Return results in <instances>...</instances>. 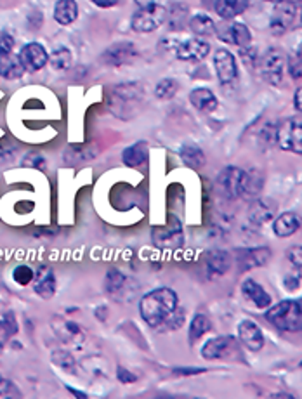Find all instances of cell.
<instances>
[{
  "label": "cell",
  "mask_w": 302,
  "mask_h": 399,
  "mask_svg": "<svg viewBox=\"0 0 302 399\" xmlns=\"http://www.w3.org/2000/svg\"><path fill=\"white\" fill-rule=\"evenodd\" d=\"M178 293L167 286H161L143 297L139 302V312L150 326L161 328L178 311Z\"/></svg>",
  "instance_id": "6da1fadb"
},
{
  "label": "cell",
  "mask_w": 302,
  "mask_h": 399,
  "mask_svg": "<svg viewBox=\"0 0 302 399\" xmlns=\"http://www.w3.org/2000/svg\"><path fill=\"white\" fill-rule=\"evenodd\" d=\"M143 87L136 82H127V84L115 85L108 94V106L111 108L118 118H131L134 117L138 104L141 103Z\"/></svg>",
  "instance_id": "7a4b0ae2"
},
{
  "label": "cell",
  "mask_w": 302,
  "mask_h": 399,
  "mask_svg": "<svg viewBox=\"0 0 302 399\" xmlns=\"http://www.w3.org/2000/svg\"><path fill=\"white\" fill-rule=\"evenodd\" d=\"M266 319L282 332H302V304L299 300H282L266 312Z\"/></svg>",
  "instance_id": "3957f363"
},
{
  "label": "cell",
  "mask_w": 302,
  "mask_h": 399,
  "mask_svg": "<svg viewBox=\"0 0 302 399\" xmlns=\"http://www.w3.org/2000/svg\"><path fill=\"white\" fill-rule=\"evenodd\" d=\"M138 10L131 20V28L138 34H151L158 30L167 20L168 13L160 2H136Z\"/></svg>",
  "instance_id": "277c9868"
},
{
  "label": "cell",
  "mask_w": 302,
  "mask_h": 399,
  "mask_svg": "<svg viewBox=\"0 0 302 399\" xmlns=\"http://www.w3.org/2000/svg\"><path fill=\"white\" fill-rule=\"evenodd\" d=\"M276 145L283 151L302 154V115L285 118L276 125Z\"/></svg>",
  "instance_id": "5b68a950"
},
{
  "label": "cell",
  "mask_w": 302,
  "mask_h": 399,
  "mask_svg": "<svg viewBox=\"0 0 302 399\" xmlns=\"http://www.w3.org/2000/svg\"><path fill=\"white\" fill-rule=\"evenodd\" d=\"M287 57L282 49L271 48L259 57V68H261V75L269 85H280L283 82V75H285Z\"/></svg>",
  "instance_id": "8992f818"
},
{
  "label": "cell",
  "mask_w": 302,
  "mask_h": 399,
  "mask_svg": "<svg viewBox=\"0 0 302 399\" xmlns=\"http://www.w3.org/2000/svg\"><path fill=\"white\" fill-rule=\"evenodd\" d=\"M240 356V346L236 342L235 337L224 335V337H214V339L207 340L203 347H201V358L205 359H231Z\"/></svg>",
  "instance_id": "52a82bcc"
},
{
  "label": "cell",
  "mask_w": 302,
  "mask_h": 399,
  "mask_svg": "<svg viewBox=\"0 0 302 399\" xmlns=\"http://www.w3.org/2000/svg\"><path fill=\"white\" fill-rule=\"evenodd\" d=\"M296 2H276L269 17V30L273 35H285L296 21Z\"/></svg>",
  "instance_id": "ba28073f"
},
{
  "label": "cell",
  "mask_w": 302,
  "mask_h": 399,
  "mask_svg": "<svg viewBox=\"0 0 302 399\" xmlns=\"http://www.w3.org/2000/svg\"><path fill=\"white\" fill-rule=\"evenodd\" d=\"M217 37L224 44L236 45L240 49L250 48L252 44V31L247 24L236 23V21H228L222 27L217 28Z\"/></svg>",
  "instance_id": "9c48e42d"
},
{
  "label": "cell",
  "mask_w": 302,
  "mask_h": 399,
  "mask_svg": "<svg viewBox=\"0 0 302 399\" xmlns=\"http://www.w3.org/2000/svg\"><path fill=\"white\" fill-rule=\"evenodd\" d=\"M52 332L56 333L57 339L61 340L66 346H73V347H80L82 344L85 342V332L80 325H77L75 321H70V319L64 318H54L52 323Z\"/></svg>",
  "instance_id": "30bf717a"
},
{
  "label": "cell",
  "mask_w": 302,
  "mask_h": 399,
  "mask_svg": "<svg viewBox=\"0 0 302 399\" xmlns=\"http://www.w3.org/2000/svg\"><path fill=\"white\" fill-rule=\"evenodd\" d=\"M17 57H20L27 73L41 71L49 63V54L41 42H30V44L23 45Z\"/></svg>",
  "instance_id": "8fae6325"
},
{
  "label": "cell",
  "mask_w": 302,
  "mask_h": 399,
  "mask_svg": "<svg viewBox=\"0 0 302 399\" xmlns=\"http://www.w3.org/2000/svg\"><path fill=\"white\" fill-rule=\"evenodd\" d=\"M214 68L219 82L229 85L238 78V63L236 57L228 49H217L214 52Z\"/></svg>",
  "instance_id": "7c38bea8"
},
{
  "label": "cell",
  "mask_w": 302,
  "mask_h": 399,
  "mask_svg": "<svg viewBox=\"0 0 302 399\" xmlns=\"http://www.w3.org/2000/svg\"><path fill=\"white\" fill-rule=\"evenodd\" d=\"M208 52H210V44L205 38L192 37L175 44V57L181 61L199 63L208 56Z\"/></svg>",
  "instance_id": "4fadbf2b"
},
{
  "label": "cell",
  "mask_w": 302,
  "mask_h": 399,
  "mask_svg": "<svg viewBox=\"0 0 302 399\" xmlns=\"http://www.w3.org/2000/svg\"><path fill=\"white\" fill-rule=\"evenodd\" d=\"M271 259V250L268 247H252V249H238L235 254V261L242 273L250 269L262 268Z\"/></svg>",
  "instance_id": "5bb4252c"
},
{
  "label": "cell",
  "mask_w": 302,
  "mask_h": 399,
  "mask_svg": "<svg viewBox=\"0 0 302 399\" xmlns=\"http://www.w3.org/2000/svg\"><path fill=\"white\" fill-rule=\"evenodd\" d=\"M242 179L243 168L226 167L217 177V184L221 188L222 195L229 200H238L242 196Z\"/></svg>",
  "instance_id": "9a60e30c"
},
{
  "label": "cell",
  "mask_w": 302,
  "mask_h": 399,
  "mask_svg": "<svg viewBox=\"0 0 302 399\" xmlns=\"http://www.w3.org/2000/svg\"><path fill=\"white\" fill-rule=\"evenodd\" d=\"M138 56V49L132 42H117V44L110 45L103 52L101 59L104 64H110V66H122V64L132 63Z\"/></svg>",
  "instance_id": "2e32d148"
},
{
  "label": "cell",
  "mask_w": 302,
  "mask_h": 399,
  "mask_svg": "<svg viewBox=\"0 0 302 399\" xmlns=\"http://www.w3.org/2000/svg\"><path fill=\"white\" fill-rule=\"evenodd\" d=\"M278 212V203L273 198H261L252 201L249 210V221L254 226H264L266 222L273 221Z\"/></svg>",
  "instance_id": "e0dca14e"
},
{
  "label": "cell",
  "mask_w": 302,
  "mask_h": 399,
  "mask_svg": "<svg viewBox=\"0 0 302 399\" xmlns=\"http://www.w3.org/2000/svg\"><path fill=\"white\" fill-rule=\"evenodd\" d=\"M238 339L249 351H261L264 347V335L259 325L252 319H243L238 325Z\"/></svg>",
  "instance_id": "ac0fdd59"
},
{
  "label": "cell",
  "mask_w": 302,
  "mask_h": 399,
  "mask_svg": "<svg viewBox=\"0 0 302 399\" xmlns=\"http://www.w3.org/2000/svg\"><path fill=\"white\" fill-rule=\"evenodd\" d=\"M302 226V217L296 212H283L273 221V231L278 238H289L296 235Z\"/></svg>",
  "instance_id": "d6986e66"
},
{
  "label": "cell",
  "mask_w": 302,
  "mask_h": 399,
  "mask_svg": "<svg viewBox=\"0 0 302 399\" xmlns=\"http://www.w3.org/2000/svg\"><path fill=\"white\" fill-rule=\"evenodd\" d=\"M262 188H264V174L259 168H250V171H243L242 179V196L243 200H257L261 195Z\"/></svg>",
  "instance_id": "ffe728a7"
},
{
  "label": "cell",
  "mask_w": 302,
  "mask_h": 399,
  "mask_svg": "<svg viewBox=\"0 0 302 399\" xmlns=\"http://www.w3.org/2000/svg\"><path fill=\"white\" fill-rule=\"evenodd\" d=\"M35 293L41 296L42 299H50L56 293V275L48 266H38L37 273H35Z\"/></svg>",
  "instance_id": "44dd1931"
},
{
  "label": "cell",
  "mask_w": 302,
  "mask_h": 399,
  "mask_svg": "<svg viewBox=\"0 0 302 399\" xmlns=\"http://www.w3.org/2000/svg\"><path fill=\"white\" fill-rule=\"evenodd\" d=\"M242 293L247 300L252 302L257 309H266L271 305V296L264 290V286L259 285L255 280L247 278L242 283Z\"/></svg>",
  "instance_id": "7402d4cb"
},
{
  "label": "cell",
  "mask_w": 302,
  "mask_h": 399,
  "mask_svg": "<svg viewBox=\"0 0 302 399\" xmlns=\"http://www.w3.org/2000/svg\"><path fill=\"white\" fill-rule=\"evenodd\" d=\"M96 153H98V150L91 145L68 146V148L64 150L63 161L64 165H68V167H77V165L92 160V158L96 157Z\"/></svg>",
  "instance_id": "603a6c76"
},
{
  "label": "cell",
  "mask_w": 302,
  "mask_h": 399,
  "mask_svg": "<svg viewBox=\"0 0 302 399\" xmlns=\"http://www.w3.org/2000/svg\"><path fill=\"white\" fill-rule=\"evenodd\" d=\"M205 264L212 276H222L231 268V255L226 250H210L205 255Z\"/></svg>",
  "instance_id": "cb8c5ba5"
},
{
  "label": "cell",
  "mask_w": 302,
  "mask_h": 399,
  "mask_svg": "<svg viewBox=\"0 0 302 399\" xmlns=\"http://www.w3.org/2000/svg\"><path fill=\"white\" fill-rule=\"evenodd\" d=\"M189 103H192L196 110L201 111V113H212V111L219 106V101L215 98L214 92L205 87H199L189 92Z\"/></svg>",
  "instance_id": "d4e9b609"
},
{
  "label": "cell",
  "mask_w": 302,
  "mask_h": 399,
  "mask_svg": "<svg viewBox=\"0 0 302 399\" xmlns=\"http://www.w3.org/2000/svg\"><path fill=\"white\" fill-rule=\"evenodd\" d=\"M249 6L250 2H247V0H217V2H214L215 13L226 21H231L240 14H243L249 9Z\"/></svg>",
  "instance_id": "484cf974"
},
{
  "label": "cell",
  "mask_w": 302,
  "mask_h": 399,
  "mask_svg": "<svg viewBox=\"0 0 302 399\" xmlns=\"http://www.w3.org/2000/svg\"><path fill=\"white\" fill-rule=\"evenodd\" d=\"M179 157H181L182 164H185L186 167L195 168V171L203 167L205 161H207L203 150H201L199 145H195V143H185V145L179 148Z\"/></svg>",
  "instance_id": "4316f807"
},
{
  "label": "cell",
  "mask_w": 302,
  "mask_h": 399,
  "mask_svg": "<svg viewBox=\"0 0 302 399\" xmlns=\"http://www.w3.org/2000/svg\"><path fill=\"white\" fill-rule=\"evenodd\" d=\"M148 154H150L148 145H146L145 141H139L136 143V145L129 146V148L124 150V153H122V161L131 168L141 167V165L148 160Z\"/></svg>",
  "instance_id": "83f0119b"
},
{
  "label": "cell",
  "mask_w": 302,
  "mask_h": 399,
  "mask_svg": "<svg viewBox=\"0 0 302 399\" xmlns=\"http://www.w3.org/2000/svg\"><path fill=\"white\" fill-rule=\"evenodd\" d=\"M78 16V6L75 0H59L54 6V20L56 23L68 27V24L73 23Z\"/></svg>",
  "instance_id": "f1b7e54d"
},
{
  "label": "cell",
  "mask_w": 302,
  "mask_h": 399,
  "mask_svg": "<svg viewBox=\"0 0 302 399\" xmlns=\"http://www.w3.org/2000/svg\"><path fill=\"white\" fill-rule=\"evenodd\" d=\"M189 30H192L199 38H203L214 35L215 31H217V27H215L214 20H212L208 14L199 13L193 14V16L189 17Z\"/></svg>",
  "instance_id": "f546056e"
},
{
  "label": "cell",
  "mask_w": 302,
  "mask_h": 399,
  "mask_svg": "<svg viewBox=\"0 0 302 399\" xmlns=\"http://www.w3.org/2000/svg\"><path fill=\"white\" fill-rule=\"evenodd\" d=\"M27 73L21 64L20 57L10 54V56L0 57V77L6 78V80H17L23 75Z\"/></svg>",
  "instance_id": "4dcf8cb0"
},
{
  "label": "cell",
  "mask_w": 302,
  "mask_h": 399,
  "mask_svg": "<svg viewBox=\"0 0 302 399\" xmlns=\"http://www.w3.org/2000/svg\"><path fill=\"white\" fill-rule=\"evenodd\" d=\"M210 328H212L210 318H208V316H205V314H201V312L200 314H196L195 318H193L192 325H189V333H188L189 342L195 344L196 340L201 339V337L205 335V333L210 332Z\"/></svg>",
  "instance_id": "1f68e13d"
},
{
  "label": "cell",
  "mask_w": 302,
  "mask_h": 399,
  "mask_svg": "<svg viewBox=\"0 0 302 399\" xmlns=\"http://www.w3.org/2000/svg\"><path fill=\"white\" fill-rule=\"evenodd\" d=\"M104 289L110 296H120L125 289V276L118 269H110L106 273V278H104Z\"/></svg>",
  "instance_id": "d6a6232c"
},
{
  "label": "cell",
  "mask_w": 302,
  "mask_h": 399,
  "mask_svg": "<svg viewBox=\"0 0 302 399\" xmlns=\"http://www.w3.org/2000/svg\"><path fill=\"white\" fill-rule=\"evenodd\" d=\"M49 63L54 70L66 71L71 68V52L66 48H56L50 52Z\"/></svg>",
  "instance_id": "836d02e7"
},
{
  "label": "cell",
  "mask_w": 302,
  "mask_h": 399,
  "mask_svg": "<svg viewBox=\"0 0 302 399\" xmlns=\"http://www.w3.org/2000/svg\"><path fill=\"white\" fill-rule=\"evenodd\" d=\"M17 333V321L14 312H6V314L0 318V349H2L3 344L10 339L13 335Z\"/></svg>",
  "instance_id": "e575fe53"
},
{
  "label": "cell",
  "mask_w": 302,
  "mask_h": 399,
  "mask_svg": "<svg viewBox=\"0 0 302 399\" xmlns=\"http://www.w3.org/2000/svg\"><path fill=\"white\" fill-rule=\"evenodd\" d=\"M179 85L174 78H161L157 85H154V96L158 99H172L178 92Z\"/></svg>",
  "instance_id": "d590c367"
},
{
  "label": "cell",
  "mask_w": 302,
  "mask_h": 399,
  "mask_svg": "<svg viewBox=\"0 0 302 399\" xmlns=\"http://www.w3.org/2000/svg\"><path fill=\"white\" fill-rule=\"evenodd\" d=\"M50 359H52L54 365H57L59 368H63L64 372H70V373L75 372V359H73V356L70 354V352L54 351L52 356H50Z\"/></svg>",
  "instance_id": "8d00e7d4"
},
{
  "label": "cell",
  "mask_w": 302,
  "mask_h": 399,
  "mask_svg": "<svg viewBox=\"0 0 302 399\" xmlns=\"http://www.w3.org/2000/svg\"><path fill=\"white\" fill-rule=\"evenodd\" d=\"M13 280L20 286H27V285H30V283L35 280V271L30 268V266L21 264V266H17V268H14Z\"/></svg>",
  "instance_id": "74e56055"
},
{
  "label": "cell",
  "mask_w": 302,
  "mask_h": 399,
  "mask_svg": "<svg viewBox=\"0 0 302 399\" xmlns=\"http://www.w3.org/2000/svg\"><path fill=\"white\" fill-rule=\"evenodd\" d=\"M0 399H21V393L16 384L3 375H0Z\"/></svg>",
  "instance_id": "f35d334b"
},
{
  "label": "cell",
  "mask_w": 302,
  "mask_h": 399,
  "mask_svg": "<svg viewBox=\"0 0 302 399\" xmlns=\"http://www.w3.org/2000/svg\"><path fill=\"white\" fill-rule=\"evenodd\" d=\"M21 165L27 168H35V171H45V158L41 153H28Z\"/></svg>",
  "instance_id": "ab89813d"
},
{
  "label": "cell",
  "mask_w": 302,
  "mask_h": 399,
  "mask_svg": "<svg viewBox=\"0 0 302 399\" xmlns=\"http://www.w3.org/2000/svg\"><path fill=\"white\" fill-rule=\"evenodd\" d=\"M14 37L7 31H0V57H6L13 54Z\"/></svg>",
  "instance_id": "60d3db41"
},
{
  "label": "cell",
  "mask_w": 302,
  "mask_h": 399,
  "mask_svg": "<svg viewBox=\"0 0 302 399\" xmlns=\"http://www.w3.org/2000/svg\"><path fill=\"white\" fill-rule=\"evenodd\" d=\"M287 66H289V73L294 80H299L302 78V61L297 56H290L287 61Z\"/></svg>",
  "instance_id": "b9f144b4"
},
{
  "label": "cell",
  "mask_w": 302,
  "mask_h": 399,
  "mask_svg": "<svg viewBox=\"0 0 302 399\" xmlns=\"http://www.w3.org/2000/svg\"><path fill=\"white\" fill-rule=\"evenodd\" d=\"M287 259L296 269H302V245H294L287 250Z\"/></svg>",
  "instance_id": "7bdbcfd3"
},
{
  "label": "cell",
  "mask_w": 302,
  "mask_h": 399,
  "mask_svg": "<svg viewBox=\"0 0 302 399\" xmlns=\"http://www.w3.org/2000/svg\"><path fill=\"white\" fill-rule=\"evenodd\" d=\"M240 56H242L243 63L247 64V66H254L255 63H259L257 59V50L254 48H247V49H240Z\"/></svg>",
  "instance_id": "ee69618b"
},
{
  "label": "cell",
  "mask_w": 302,
  "mask_h": 399,
  "mask_svg": "<svg viewBox=\"0 0 302 399\" xmlns=\"http://www.w3.org/2000/svg\"><path fill=\"white\" fill-rule=\"evenodd\" d=\"M117 377H118V380H120V382H124V384H132V382H136V380H138V377H136L134 373L129 372L127 368H124V366H118Z\"/></svg>",
  "instance_id": "f6af8a7d"
},
{
  "label": "cell",
  "mask_w": 302,
  "mask_h": 399,
  "mask_svg": "<svg viewBox=\"0 0 302 399\" xmlns=\"http://www.w3.org/2000/svg\"><path fill=\"white\" fill-rule=\"evenodd\" d=\"M14 151H16V148H6V146L0 145V164H2V161L14 160V157H13Z\"/></svg>",
  "instance_id": "bcb514c9"
},
{
  "label": "cell",
  "mask_w": 302,
  "mask_h": 399,
  "mask_svg": "<svg viewBox=\"0 0 302 399\" xmlns=\"http://www.w3.org/2000/svg\"><path fill=\"white\" fill-rule=\"evenodd\" d=\"M203 372L205 368H174V375H196Z\"/></svg>",
  "instance_id": "7dc6e473"
},
{
  "label": "cell",
  "mask_w": 302,
  "mask_h": 399,
  "mask_svg": "<svg viewBox=\"0 0 302 399\" xmlns=\"http://www.w3.org/2000/svg\"><path fill=\"white\" fill-rule=\"evenodd\" d=\"M294 106L302 115V87L297 89L296 94H294Z\"/></svg>",
  "instance_id": "c3c4849f"
},
{
  "label": "cell",
  "mask_w": 302,
  "mask_h": 399,
  "mask_svg": "<svg viewBox=\"0 0 302 399\" xmlns=\"http://www.w3.org/2000/svg\"><path fill=\"white\" fill-rule=\"evenodd\" d=\"M66 389L70 391L71 394H73L75 398L77 399H89V396L85 393H82V391H78V389H75V387H71V386H66Z\"/></svg>",
  "instance_id": "681fc988"
},
{
  "label": "cell",
  "mask_w": 302,
  "mask_h": 399,
  "mask_svg": "<svg viewBox=\"0 0 302 399\" xmlns=\"http://www.w3.org/2000/svg\"><path fill=\"white\" fill-rule=\"evenodd\" d=\"M94 3L98 7H115L117 6V0H110V2H108V0H94Z\"/></svg>",
  "instance_id": "f907efd6"
},
{
  "label": "cell",
  "mask_w": 302,
  "mask_h": 399,
  "mask_svg": "<svg viewBox=\"0 0 302 399\" xmlns=\"http://www.w3.org/2000/svg\"><path fill=\"white\" fill-rule=\"evenodd\" d=\"M271 399H296V398L290 396V394H287V393H276V394H273Z\"/></svg>",
  "instance_id": "816d5d0a"
},
{
  "label": "cell",
  "mask_w": 302,
  "mask_h": 399,
  "mask_svg": "<svg viewBox=\"0 0 302 399\" xmlns=\"http://www.w3.org/2000/svg\"><path fill=\"white\" fill-rule=\"evenodd\" d=\"M297 57L302 61V42H301V45H299V49H297V54H296Z\"/></svg>",
  "instance_id": "f5cc1de1"
},
{
  "label": "cell",
  "mask_w": 302,
  "mask_h": 399,
  "mask_svg": "<svg viewBox=\"0 0 302 399\" xmlns=\"http://www.w3.org/2000/svg\"><path fill=\"white\" fill-rule=\"evenodd\" d=\"M153 399H178V398H172V396H157V398H153Z\"/></svg>",
  "instance_id": "db71d44e"
},
{
  "label": "cell",
  "mask_w": 302,
  "mask_h": 399,
  "mask_svg": "<svg viewBox=\"0 0 302 399\" xmlns=\"http://www.w3.org/2000/svg\"><path fill=\"white\" fill-rule=\"evenodd\" d=\"M178 399H200V398H178Z\"/></svg>",
  "instance_id": "11a10c76"
},
{
  "label": "cell",
  "mask_w": 302,
  "mask_h": 399,
  "mask_svg": "<svg viewBox=\"0 0 302 399\" xmlns=\"http://www.w3.org/2000/svg\"><path fill=\"white\" fill-rule=\"evenodd\" d=\"M301 21H302V9H301Z\"/></svg>",
  "instance_id": "9f6ffc18"
}]
</instances>
